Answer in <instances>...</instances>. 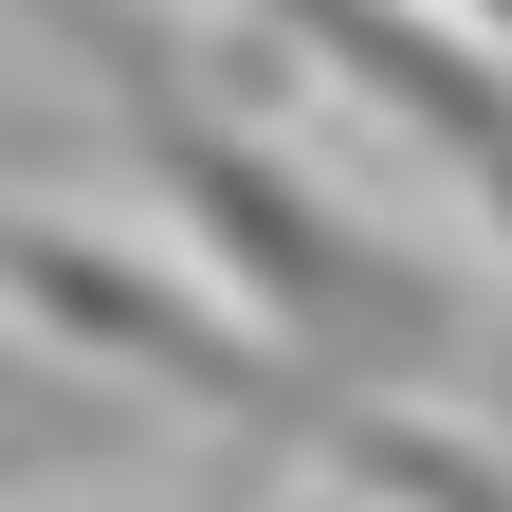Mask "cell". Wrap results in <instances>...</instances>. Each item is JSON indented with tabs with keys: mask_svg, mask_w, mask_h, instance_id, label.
I'll use <instances>...</instances> for the list:
<instances>
[{
	"mask_svg": "<svg viewBox=\"0 0 512 512\" xmlns=\"http://www.w3.org/2000/svg\"><path fill=\"white\" fill-rule=\"evenodd\" d=\"M55 37L92 55L110 92V147L128 183L165 202V256H202V275L256 311L275 348H311L330 384H384V403H458V421H512V330L439 275L421 238H384L366 202H330L275 128H238L202 74H183L165 37H128V0H37Z\"/></svg>",
	"mask_w": 512,
	"mask_h": 512,
	"instance_id": "1",
	"label": "cell"
},
{
	"mask_svg": "<svg viewBox=\"0 0 512 512\" xmlns=\"http://www.w3.org/2000/svg\"><path fill=\"white\" fill-rule=\"evenodd\" d=\"M220 19L275 37L293 74L366 92V110L512 238V37H494V19H458V0H220Z\"/></svg>",
	"mask_w": 512,
	"mask_h": 512,
	"instance_id": "2",
	"label": "cell"
},
{
	"mask_svg": "<svg viewBox=\"0 0 512 512\" xmlns=\"http://www.w3.org/2000/svg\"><path fill=\"white\" fill-rule=\"evenodd\" d=\"M128 439H147V403H128L110 366H74V348H0V512L19 494H55V476H110Z\"/></svg>",
	"mask_w": 512,
	"mask_h": 512,
	"instance_id": "3",
	"label": "cell"
},
{
	"mask_svg": "<svg viewBox=\"0 0 512 512\" xmlns=\"http://www.w3.org/2000/svg\"><path fill=\"white\" fill-rule=\"evenodd\" d=\"M458 19H494V37H512V0H458Z\"/></svg>",
	"mask_w": 512,
	"mask_h": 512,
	"instance_id": "4",
	"label": "cell"
}]
</instances>
